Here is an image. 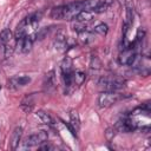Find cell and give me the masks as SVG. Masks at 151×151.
<instances>
[{
    "label": "cell",
    "instance_id": "cell-13",
    "mask_svg": "<svg viewBox=\"0 0 151 151\" xmlns=\"http://www.w3.org/2000/svg\"><path fill=\"white\" fill-rule=\"evenodd\" d=\"M101 0H80L81 11H94V8L100 4Z\"/></svg>",
    "mask_w": 151,
    "mask_h": 151
},
{
    "label": "cell",
    "instance_id": "cell-15",
    "mask_svg": "<svg viewBox=\"0 0 151 151\" xmlns=\"http://www.w3.org/2000/svg\"><path fill=\"white\" fill-rule=\"evenodd\" d=\"M50 15H51L52 19H55V20H61V19H64V5H63V6L53 7V8L51 9Z\"/></svg>",
    "mask_w": 151,
    "mask_h": 151
},
{
    "label": "cell",
    "instance_id": "cell-20",
    "mask_svg": "<svg viewBox=\"0 0 151 151\" xmlns=\"http://www.w3.org/2000/svg\"><path fill=\"white\" fill-rule=\"evenodd\" d=\"M111 4H112V0H101L100 1V4L94 8V12L96 13H103V12H106L107 9H109V7L111 6Z\"/></svg>",
    "mask_w": 151,
    "mask_h": 151
},
{
    "label": "cell",
    "instance_id": "cell-6",
    "mask_svg": "<svg viewBox=\"0 0 151 151\" xmlns=\"http://www.w3.org/2000/svg\"><path fill=\"white\" fill-rule=\"evenodd\" d=\"M29 26L26 21V19L21 20L17 27V31H15V40H21L22 38H25L27 34H28V31H29Z\"/></svg>",
    "mask_w": 151,
    "mask_h": 151
},
{
    "label": "cell",
    "instance_id": "cell-22",
    "mask_svg": "<svg viewBox=\"0 0 151 151\" xmlns=\"http://www.w3.org/2000/svg\"><path fill=\"white\" fill-rule=\"evenodd\" d=\"M15 78H17V83L19 86H25L31 83V77H28V76H20V77H15Z\"/></svg>",
    "mask_w": 151,
    "mask_h": 151
},
{
    "label": "cell",
    "instance_id": "cell-2",
    "mask_svg": "<svg viewBox=\"0 0 151 151\" xmlns=\"http://www.w3.org/2000/svg\"><path fill=\"white\" fill-rule=\"evenodd\" d=\"M122 99V94L116 91H104L98 97V104L100 107H109Z\"/></svg>",
    "mask_w": 151,
    "mask_h": 151
},
{
    "label": "cell",
    "instance_id": "cell-7",
    "mask_svg": "<svg viewBox=\"0 0 151 151\" xmlns=\"http://www.w3.org/2000/svg\"><path fill=\"white\" fill-rule=\"evenodd\" d=\"M57 85V79H55V73L53 70H51L50 72L46 73L45 76V81H44V86L47 91L50 90H53Z\"/></svg>",
    "mask_w": 151,
    "mask_h": 151
},
{
    "label": "cell",
    "instance_id": "cell-23",
    "mask_svg": "<svg viewBox=\"0 0 151 151\" xmlns=\"http://www.w3.org/2000/svg\"><path fill=\"white\" fill-rule=\"evenodd\" d=\"M48 34V28L47 27H44V28H40L37 33H35V39H38V40H42L46 35Z\"/></svg>",
    "mask_w": 151,
    "mask_h": 151
},
{
    "label": "cell",
    "instance_id": "cell-14",
    "mask_svg": "<svg viewBox=\"0 0 151 151\" xmlns=\"http://www.w3.org/2000/svg\"><path fill=\"white\" fill-rule=\"evenodd\" d=\"M70 123H71V126L78 131L79 127H80V118H79V114L76 110H71L70 112Z\"/></svg>",
    "mask_w": 151,
    "mask_h": 151
},
{
    "label": "cell",
    "instance_id": "cell-10",
    "mask_svg": "<svg viewBox=\"0 0 151 151\" xmlns=\"http://www.w3.org/2000/svg\"><path fill=\"white\" fill-rule=\"evenodd\" d=\"M93 18V13L90 12V11H79L76 17H74V20L77 22H83V24H86L88 21H91Z\"/></svg>",
    "mask_w": 151,
    "mask_h": 151
},
{
    "label": "cell",
    "instance_id": "cell-12",
    "mask_svg": "<svg viewBox=\"0 0 151 151\" xmlns=\"http://www.w3.org/2000/svg\"><path fill=\"white\" fill-rule=\"evenodd\" d=\"M41 17H42V13H41V12H35V13H33V14L28 15V17H27V18H25V19H26V21H27V24H28L29 28H34V27L39 24V21H40V19H41Z\"/></svg>",
    "mask_w": 151,
    "mask_h": 151
},
{
    "label": "cell",
    "instance_id": "cell-9",
    "mask_svg": "<svg viewBox=\"0 0 151 151\" xmlns=\"http://www.w3.org/2000/svg\"><path fill=\"white\" fill-rule=\"evenodd\" d=\"M22 136V127L21 126H17L14 129V131L12 132V137H11V146L13 150H15L19 145V142L21 139Z\"/></svg>",
    "mask_w": 151,
    "mask_h": 151
},
{
    "label": "cell",
    "instance_id": "cell-8",
    "mask_svg": "<svg viewBox=\"0 0 151 151\" xmlns=\"http://www.w3.org/2000/svg\"><path fill=\"white\" fill-rule=\"evenodd\" d=\"M54 46L59 51H63V50L66 48V46H67V37H66V34L64 32L57 33L55 39H54Z\"/></svg>",
    "mask_w": 151,
    "mask_h": 151
},
{
    "label": "cell",
    "instance_id": "cell-16",
    "mask_svg": "<svg viewBox=\"0 0 151 151\" xmlns=\"http://www.w3.org/2000/svg\"><path fill=\"white\" fill-rule=\"evenodd\" d=\"M78 38H79V40H80L83 44H88V42H91V41L94 39L93 34H92L91 32L86 31V29H84V31H81V32H78Z\"/></svg>",
    "mask_w": 151,
    "mask_h": 151
},
{
    "label": "cell",
    "instance_id": "cell-27",
    "mask_svg": "<svg viewBox=\"0 0 151 151\" xmlns=\"http://www.w3.org/2000/svg\"><path fill=\"white\" fill-rule=\"evenodd\" d=\"M0 90H1V85H0Z\"/></svg>",
    "mask_w": 151,
    "mask_h": 151
},
{
    "label": "cell",
    "instance_id": "cell-4",
    "mask_svg": "<svg viewBox=\"0 0 151 151\" xmlns=\"http://www.w3.org/2000/svg\"><path fill=\"white\" fill-rule=\"evenodd\" d=\"M136 51L133 50V47H127V48H124L123 52L120 53L119 55V63L122 65H131L134 57H136Z\"/></svg>",
    "mask_w": 151,
    "mask_h": 151
},
{
    "label": "cell",
    "instance_id": "cell-25",
    "mask_svg": "<svg viewBox=\"0 0 151 151\" xmlns=\"http://www.w3.org/2000/svg\"><path fill=\"white\" fill-rule=\"evenodd\" d=\"M114 136H116V129H113V127H109V129L106 130V132H105V137H106V139H107L109 142H111V140L114 138Z\"/></svg>",
    "mask_w": 151,
    "mask_h": 151
},
{
    "label": "cell",
    "instance_id": "cell-24",
    "mask_svg": "<svg viewBox=\"0 0 151 151\" xmlns=\"http://www.w3.org/2000/svg\"><path fill=\"white\" fill-rule=\"evenodd\" d=\"M90 66H91V68H92V70H93V68H94V70H99V68H100V66H101V63H100V60H99L97 57H92Z\"/></svg>",
    "mask_w": 151,
    "mask_h": 151
},
{
    "label": "cell",
    "instance_id": "cell-17",
    "mask_svg": "<svg viewBox=\"0 0 151 151\" xmlns=\"http://www.w3.org/2000/svg\"><path fill=\"white\" fill-rule=\"evenodd\" d=\"M73 84L74 85H77V86H80L84 81H85V79H86V74H85V72H83V71H76V72H73Z\"/></svg>",
    "mask_w": 151,
    "mask_h": 151
},
{
    "label": "cell",
    "instance_id": "cell-5",
    "mask_svg": "<svg viewBox=\"0 0 151 151\" xmlns=\"http://www.w3.org/2000/svg\"><path fill=\"white\" fill-rule=\"evenodd\" d=\"M33 37H34V35L27 34V35H26L25 38H22L21 40H17V44L19 45L20 51H21L22 53H28V52L32 50V45H33V40H34Z\"/></svg>",
    "mask_w": 151,
    "mask_h": 151
},
{
    "label": "cell",
    "instance_id": "cell-3",
    "mask_svg": "<svg viewBox=\"0 0 151 151\" xmlns=\"http://www.w3.org/2000/svg\"><path fill=\"white\" fill-rule=\"evenodd\" d=\"M47 138H48L47 132H45V131H39V132L34 133V134L28 136V137L25 139V142H24V147L38 146V145H40V144H42V143H46Z\"/></svg>",
    "mask_w": 151,
    "mask_h": 151
},
{
    "label": "cell",
    "instance_id": "cell-1",
    "mask_svg": "<svg viewBox=\"0 0 151 151\" xmlns=\"http://www.w3.org/2000/svg\"><path fill=\"white\" fill-rule=\"evenodd\" d=\"M124 86V80L117 77H103L98 81V87L104 91H117Z\"/></svg>",
    "mask_w": 151,
    "mask_h": 151
},
{
    "label": "cell",
    "instance_id": "cell-19",
    "mask_svg": "<svg viewBox=\"0 0 151 151\" xmlns=\"http://www.w3.org/2000/svg\"><path fill=\"white\" fill-rule=\"evenodd\" d=\"M35 116L44 123V124H47V125H52L53 124V119H52V117L47 113V112H45V111H38L37 113H35Z\"/></svg>",
    "mask_w": 151,
    "mask_h": 151
},
{
    "label": "cell",
    "instance_id": "cell-11",
    "mask_svg": "<svg viewBox=\"0 0 151 151\" xmlns=\"http://www.w3.org/2000/svg\"><path fill=\"white\" fill-rule=\"evenodd\" d=\"M60 70L61 74H70L73 73V63L70 57H65L60 64Z\"/></svg>",
    "mask_w": 151,
    "mask_h": 151
},
{
    "label": "cell",
    "instance_id": "cell-26",
    "mask_svg": "<svg viewBox=\"0 0 151 151\" xmlns=\"http://www.w3.org/2000/svg\"><path fill=\"white\" fill-rule=\"evenodd\" d=\"M39 149H40V150H51V149H52V146H51V145H48V144H45V145H40V146H39Z\"/></svg>",
    "mask_w": 151,
    "mask_h": 151
},
{
    "label": "cell",
    "instance_id": "cell-21",
    "mask_svg": "<svg viewBox=\"0 0 151 151\" xmlns=\"http://www.w3.org/2000/svg\"><path fill=\"white\" fill-rule=\"evenodd\" d=\"M93 32H96L97 34L104 37V35H106L107 32H109V26H107L106 24H104V22H100V24H98V25L94 27Z\"/></svg>",
    "mask_w": 151,
    "mask_h": 151
},
{
    "label": "cell",
    "instance_id": "cell-18",
    "mask_svg": "<svg viewBox=\"0 0 151 151\" xmlns=\"http://www.w3.org/2000/svg\"><path fill=\"white\" fill-rule=\"evenodd\" d=\"M32 97L33 96H27V97H25L24 98V100L21 101V109L25 111V112H29V111H32V109H33V105H34V101L32 100Z\"/></svg>",
    "mask_w": 151,
    "mask_h": 151
}]
</instances>
